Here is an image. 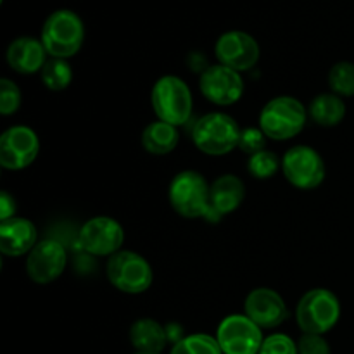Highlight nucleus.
I'll return each mask as SVG.
<instances>
[{
    "instance_id": "obj_1",
    "label": "nucleus",
    "mask_w": 354,
    "mask_h": 354,
    "mask_svg": "<svg viewBox=\"0 0 354 354\" xmlns=\"http://www.w3.org/2000/svg\"><path fill=\"white\" fill-rule=\"evenodd\" d=\"M308 118V109L299 99L279 95L268 100L259 113V128L270 140L286 142L304 130Z\"/></svg>"
},
{
    "instance_id": "obj_2",
    "label": "nucleus",
    "mask_w": 354,
    "mask_h": 354,
    "mask_svg": "<svg viewBox=\"0 0 354 354\" xmlns=\"http://www.w3.org/2000/svg\"><path fill=\"white\" fill-rule=\"evenodd\" d=\"M241 127L230 114L214 111L201 116L192 128V142L206 156L220 158L239 149Z\"/></svg>"
},
{
    "instance_id": "obj_3",
    "label": "nucleus",
    "mask_w": 354,
    "mask_h": 354,
    "mask_svg": "<svg viewBox=\"0 0 354 354\" xmlns=\"http://www.w3.org/2000/svg\"><path fill=\"white\" fill-rule=\"evenodd\" d=\"M40 40L48 57L71 59L83 47L85 24L73 10L59 9L45 19Z\"/></svg>"
},
{
    "instance_id": "obj_4",
    "label": "nucleus",
    "mask_w": 354,
    "mask_h": 354,
    "mask_svg": "<svg viewBox=\"0 0 354 354\" xmlns=\"http://www.w3.org/2000/svg\"><path fill=\"white\" fill-rule=\"evenodd\" d=\"M151 104L158 120L175 127H183L192 118V90L176 75H165L158 78L152 86Z\"/></svg>"
},
{
    "instance_id": "obj_5",
    "label": "nucleus",
    "mask_w": 354,
    "mask_h": 354,
    "mask_svg": "<svg viewBox=\"0 0 354 354\" xmlns=\"http://www.w3.org/2000/svg\"><path fill=\"white\" fill-rule=\"evenodd\" d=\"M211 183L196 169H183L173 176L168 199L176 214L187 220L207 218L209 214Z\"/></svg>"
},
{
    "instance_id": "obj_6",
    "label": "nucleus",
    "mask_w": 354,
    "mask_h": 354,
    "mask_svg": "<svg viewBox=\"0 0 354 354\" xmlns=\"http://www.w3.org/2000/svg\"><path fill=\"white\" fill-rule=\"evenodd\" d=\"M341 318V303L332 290L317 287L304 294L296 306L297 327L303 334L325 335Z\"/></svg>"
},
{
    "instance_id": "obj_7",
    "label": "nucleus",
    "mask_w": 354,
    "mask_h": 354,
    "mask_svg": "<svg viewBox=\"0 0 354 354\" xmlns=\"http://www.w3.org/2000/svg\"><path fill=\"white\" fill-rule=\"evenodd\" d=\"M106 277L114 289L130 296L147 292L154 282L151 263L138 252L127 249L107 259Z\"/></svg>"
},
{
    "instance_id": "obj_8",
    "label": "nucleus",
    "mask_w": 354,
    "mask_h": 354,
    "mask_svg": "<svg viewBox=\"0 0 354 354\" xmlns=\"http://www.w3.org/2000/svg\"><path fill=\"white\" fill-rule=\"evenodd\" d=\"M282 173L296 189L313 190L324 183L327 168L317 149L310 145H294L282 156Z\"/></svg>"
},
{
    "instance_id": "obj_9",
    "label": "nucleus",
    "mask_w": 354,
    "mask_h": 354,
    "mask_svg": "<svg viewBox=\"0 0 354 354\" xmlns=\"http://www.w3.org/2000/svg\"><path fill=\"white\" fill-rule=\"evenodd\" d=\"M216 341L223 354H259L263 341V328L244 313L228 315L216 328Z\"/></svg>"
},
{
    "instance_id": "obj_10",
    "label": "nucleus",
    "mask_w": 354,
    "mask_h": 354,
    "mask_svg": "<svg viewBox=\"0 0 354 354\" xmlns=\"http://www.w3.org/2000/svg\"><path fill=\"white\" fill-rule=\"evenodd\" d=\"M40 154L37 131L24 124L9 127L0 137V166L7 171H21L35 162Z\"/></svg>"
},
{
    "instance_id": "obj_11",
    "label": "nucleus",
    "mask_w": 354,
    "mask_h": 354,
    "mask_svg": "<svg viewBox=\"0 0 354 354\" xmlns=\"http://www.w3.org/2000/svg\"><path fill=\"white\" fill-rule=\"evenodd\" d=\"M199 90L204 99L214 106H234L244 95V78L242 73L223 64L207 66L199 78Z\"/></svg>"
},
{
    "instance_id": "obj_12",
    "label": "nucleus",
    "mask_w": 354,
    "mask_h": 354,
    "mask_svg": "<svg viewBox=\"0 0 354 354\" xmlns=\"http://www.w3.org/2000/svg\"><path fill=\"white\" fill-rule=\"evenodd\" d=\"M80 244L88 254L111 258L123 248L124 228L111 216H93L80 228Z\"/></svg>"
},
{
    "instance_id": "obj_13",
    "label": "nucleus",
    "mask_w": 354,
    "mask_h": 354,
    "mask_svg": "<svg viewBox=\"0 0 354 354\" xmlns=\"http://www.w3.org/2000/svg\"><path fill=\"white\" fill-rule=\"evenodd\" d=\"M66 266H68V252L64 245L55 239L38 241L26 258L28 277L38 286L55 282L64 273Z\"/></svg>"
},
{
    "instance_id": "obj_14",
    "label": "nucleus",
    "mask_w": 354,
    "mask_h": 354,
    "mask_svg": "<svg viewBox=\"0 0 354 354\" xmlns=\"http://www.w3.org/2000/svg\"><path fill=\"white\" fill-rule=\"evenodd\" d=\"M214 55L220 64L244 73L258 64L261 48L252 35L241 30H232L218 38L214 45Z\"/></svg>"
},
{
    "instance_id": "obj_15",
    "label": "nucleus",
    "mask_w": 354,
    "mask_h": 354,
    "mask_svg": "<svg viewBox=\"0 0 354 354\" xmlns=\"http://www.w3.org/2000/svg\"><path fill=\"white\" fill-rule=\"evenodd\" d=\"M244 315L263 330L280 327L289 318V308L277 290L258 287L248 294L244 301Z\"/></svg>"
},
{
    "instance_id": "obj_16",
    "label": "nucleus",
    "mask_w": 354,
    "mask_h": 354,
    "mask_svg": "<svg viewBox=\"0 0 354 354\" xmlns=\"http://www.w3.org/2000/svg\"><path fill=\"white\" fill-rule=\"evenodd\" d=\"M38 244V230L28 218L14 216L0 221V252L9 258L30 254Z\"/></svg>"
},
{
    "instance_id": "obj_17",
    "label": "nucleus",
    "mask_w": 354,
    "mask_h": 354,
    "mask_svg": "<svg viewBox=\"0 0 354 354\" xmlns=\"http://www.w3.org/2000/svg\"><path fill=\"white\" fill-rule=\"evenodd\" d=\"M245 199V185L237 175H221L211 183L209 214L206 220H220L221 216L234 213Z\"/></svg>"
},
{
    "instance_id": "obj_18",
    "label": "nucleus",
    "mask_w": 354,
    "mask_h": 354,
    "mask_svg": "<svg viewBox=\"0 0 354 354\" xmlns=\"http://www.w3.org/2000/svg\"><path fill=\"white\" fill-rule=\"evenodd\" d=\"M6 59L12 71L19 75H35L44 69L45 62L48 61V54L38 38L19 37L9 44Z\"/></svg>"
},
{
    "instance_id": "obj_19",
    "label": "nucleus",
    "mask_w": 354,
    "mask_h": 354,
    "mask_svg": "<svg viewBox=\"0 0 354 354\" xmlns=\"http://www.w3.org/2000/svg\"><path fill=\"white\" fill-rule=\"evenodd\" d=\"M130 342L137 353H162L168 346V332L152 318H138L130 327Z\"/></svg>"
},
{
    "instance_id": "obj_20",
    "label": "nucleus",
    "mask_w": 354,
    "mask_h": 354,
    "mask_svg": "<svg viewBox=\"0 0 354 354\" xmlns=\"http://www.w3.org/2000/svg\"><path fill=\"white\" fill-rule=\"evenodd\" d=\"M142 147L145 152L152 156H166L171 154L180 142L178 127L169 124L166 121L156 120L149 123L142 131Z\"/></svg>"
},
{
    "instance_id": "obj_21",
    "label": "nucleus",
    "mask_w": 354,
    "mask_h": 354,
    "mask_svg": "<svg viewBox=\"0 0 354 354\" xmlns=\"http://www.w3.org/2000/svg\"><path fill=\"white\" fill-rule=\"evenodd\" d=\"M308 116L317 124L325 128L337 127L346 118V102L334 92L320 93L311 100L308 107Z\"/></svg>"
},
{
    "instance_id": "obj_22",
    "label": "nucleus",
    "mask_w": 354,
    "mask_h": 354,
    "mask_svg": "<svg viewBox=\"0 0 354 354\" xmlns=\"http://www.w3.org/2000/svg\"><path fill=\"white\" fill-rule=\"evenodd\" d=\"M41 83L52 92L66 90L73 82V68L68 59L48 57L44 69L40 71Z\"/></svg>"
},
{
    "instance_id": "obj_23",
    "label": "nucleus",
    "mask_w": 354,
    "mask_h": 354,
    "mask_svg": "<svg viewBox=\"0 0 354 354\" xmlns=\"http://www.w3.org/2000/svg\"><path fill=\"white\" fill-rule=\"evenodd\" d=\"M282 169V159L277 156V152L259 151L256 154L249 156L248 171L256 180H270Z\"/></svg>"
},
{
    "instance_id": "obj_24",
    "label": "nucleus",
    "mask_w": 354,
    "mask_h": 354,
    "mask_svg": "<svg viewBox=\"0 0 354 354\" xmlns=\"http://www.w3.org/2000/svg\"><path fill=\"white\" fill-rule=\"evenodd\" d=\"M169 354H223L214 335L192 334L173 344Z\"/></svg>"
},
{
    "instance_id": "obj_25",
    "label": "nucleus",
    "mask_w": 354,
    "mask_h": 354,
    "mask_svg": "<svg viewBox=\"0 0 354 354\" xmlns=\"http://www.w3.org/2000/svg\"><path fill=\"white\" fill-rule=\"evenodd\" d=\"M328 86L339 97H354V64L342 61L328 71Z\"/></svg>"
},
{
    "instance_id": "obj_26",
    "label": "nucleus",
    "mask_w": 354,
    "mask_h": 354,
    "mask_svg": "<svg viewBox=\"0 0 354 354\" xmlns=\"http://www.w3.org/2000/svg\"><path fill=\"white\" fill-rule=\"evenodd\" d=\"M21 90L12 80H0V114L2 116H12L21 107Z\"/></svg>"
},
{
    "instance_id": "obj_27",
    "label": "nucleus",
    "mask_w": 354,
    "mask_h": 354,
    "mask_svg": "<svg viewBox=\"0 0 354 354\" xmlns=\"http://www.w3.org/2000/svg\"><path fill=\"white\" fill-rule=\"evenodd\" d=\"M259 354H299L297 353V342L294 341L290 335L287 334H277L268 335L263 341Z\"/></svg>"
},
{
    "instance_id": "obj_28",
    "label": "nucleus",
    "mask_w": 354,
    "mask_h": 354,
    "mask_svg": "<svg viewBox=\"0 0 354 354\" xmlns=\"http://www.w3.org/2000/svg\"><path fill=\"white\" fill-rule=\"evenodd\" d=\"M266 135L263 133L261 128H245L241 131V140H239V149L244 154H256L259 151H265Z\"/></svg>"
},
{
    "instance_id": "obj_29",
    "label": "nucleus",
    "mask_w": 354,
    "mask_h": 354,
    "mask_svg": "<svg viewBox=\"0 0 354 354\" xmlns=\"http://www.w3.org/2000/svg\"><path fill=\"white\" fill-rule=\"evenodd\" d=\"M297 353L299 354H330V346L324 335L303 334L297 341Z\"/></svg>"
},
{
    "instance_id": "obj_30",
    "label": "nucleus",
    "mask_w": 354,
    "mask_h": 354,
    "mask_svg": "<svg viewBox=\"0 0 354 354\" xmlns=\"http://www.w3.org/2000/svg\"><path fill=\"white\" fill-rule=\"evenodd\" d=\"M16 216V199L7 190L0 194V220L6 221Z\"/></svg>"
},
{
    "instance_id": "obj_31",
    "label": "nucleus",
    "mask_w": 354,
    "mask_h": 354,
    "mask_svg": "<svg viewBox=\"0 0 354 354\" xmlns=\"http://www.w3.org/2000/svg\"><path fill=\"white\" fill-rule=\"evenodd\" d=\"M133 354H162V353H137V351H135Z\"/></svg>"
}]
</instances>
